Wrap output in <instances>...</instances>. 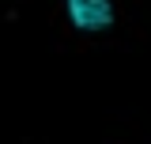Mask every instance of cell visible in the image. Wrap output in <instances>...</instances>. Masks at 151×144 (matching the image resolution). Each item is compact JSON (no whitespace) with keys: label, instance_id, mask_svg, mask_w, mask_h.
Segmentation results:
<instances>
[{"label":"cell","instance_id":"6da1fadb","mask_svg":"<svg viewBox=\"0 0 151 144\" xmlns=\"http://www.w3.org/2000/svg\"><path fill=\"white\" fill-rule=\"evenodd\" d=\"M68 19L79 31H106L113 23V4L110 0H64Z\"/></svg>","mask_w":151,"mask_h":144}]
</instances>
